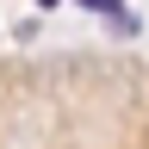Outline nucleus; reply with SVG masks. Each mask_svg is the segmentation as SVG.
I'll list each match as a JSON object with an SVG mask.
<instances>
[{"mask_svg":"<svg viewBox=\"0 0 149 149\" xmlns=\"http://www.w3.org/2000/svg\"><path fill=\"white\" fill-rule=\"evenodd\" d=\"M74 6H87V13H100L112 31H124V37H137L143 31V19H137V6H124V0H74Z\"/></svg>","mask_w":149,"mask_h":149,"instance_id":"obj_1","label":"nucleus"}]
</instances>
